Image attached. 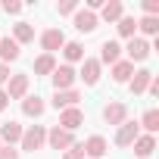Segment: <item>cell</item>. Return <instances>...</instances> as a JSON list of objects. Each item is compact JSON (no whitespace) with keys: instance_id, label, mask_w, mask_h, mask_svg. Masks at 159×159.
<instances>
[{"instance_id":"e0dca14e","label":"cell","mask_w":159,"mask_h":159,"mask_svg":"<svg viewBox=\"0 0 159 159\" xmlns=\"http://www.w3.org/2000/svg\"><path fill=\"white\" fill-rule=\"evenodd\" d=\"M131 147H134V156L137 159H150L153 150H156V134H137V140Z\"/></svg>"},{"instance_id":"4fadbf2b","label":"cell","mask_w":159,"mask_h":159,"mask_svg":"<svg viewBox=\"0 0 159 159\" xmlns=\"http://www.w3.org/2000/svg\"><path fill=\"white\" fill-rule=\"evenodd\" d=\"M150 78H153V72H150V69H134L131 81H128V91H131L134 97L147 94V88H150Z\"/></svg>"},{"instance_id":"30bf717a","label":"cell","mask_w":159,"mask_h":159,"mask_svg":"<svg viewBox=\"0 0 159 159\" xmlns=\"http://www.w3.org/2000/svg\"><path fill=\"white\" fill-rule=\"evenodd\" d=\"M125 119H128V106H125V103L112 100V103L103 106V122H106V125H116V128H119Z\"/></svg>"},{"instance_id":"52a82bcc","label":"cell","mask_w":159,"mask_h":159,"mask_svg":"<svg viewBox=\"0 0 159 159\" xmlns=\"http://www.w3.org/2000/svg\"><path fill=\"white\" fill-rule=\"evenodd\" d=\"M137 134H140V125L131 122V119H125V122L119 125V131H116V147H131V143L137 140Z\"/></svg>"},{"instance_id":"7c38bea8","label":"cell","mask_w":159,"mask_h":159,"mask_svg":"<svg viewBox=\"0 0 159 159\" xmlns=\"http://www.w3.org/2000/svg\"><path fill=\"white\" fill-rule=\"evenodd\" d=\"M78 100H81V94H78L75 88H72V91H53L50 106H53L56 112H62V109H69V106H78Z\"/></svg>"},{"instance_id":"83f0119b","label":"cell","mask_w":159,"mask_h":159,"mask_svg":"<svg viewBox=\"0 0 159 159\" xmlns=\"http://www.w3.org/2000/svg\"><path fill=\"white\" fill-rule=\"evenodd\" d=\"M56 13L59 16H75L78 13V0H62V3H56Z\"/></svg>"},{"instance_id":"ffe728a7","label":"cell","mask_w":159,"mask_h":159,"mask_svg":"<svg viewBox=\"0 0 159 159\" xmlns=\"http://www.w3.org/2000/svg\"><path fill=\"white\" fill-rule=\"evenodd\" d=\"M19 53H22V47H19L13 38H0V62H3V66L16 62V59H19Z\"/></svg>"},{"instance_id":"9a60e30c","label":"cell","mask_w":159,"mask_h":159,"mask_svg":"<svg viewBox=\"0 0 159 159\" xmlns=\"http://www.w3.org/2000/svg\"><path fill=\"white\" fill-rule=\"evenodd\" d=\"M122 59V44L119 41H103L100 44V66L106 62V66H116Z\"/></svg>"},{"instance_id":"5b68a950","label":"cell","mask_w":159,"mask_h":159,"mask_svg":"<svg viewBox=\"0 0 159 159\" xmlns=\"http://www.w3.org/2000/svg\"><path fill=\"white\" fill-rule=\"evenodd\" d=\"M122 50H125L128 62H143V59L150 56V50H153V47H150V41H143V38H131Z\"/></svg>"},{"instance_id":"1f68e13d","label":"cell","mask_w":159,"mask_h":159,"mask_svg":"<svg viewBox=\"0 0 159 159\" xmlns=\"http://www.w3.org/2000/svg\"><path fill=\"white\" fill-rule=\"evenodd\" d=\"M0 159H19V150H16V147H7V143H3V147H0Z\"/></svg>"},{"instance_id":"6da1fadb","label":"cell","mask_w":159,"mask_h":159,"mask_svg":"<svg viewBox=\"0 0 159 159\" xmlns=\"http://www.w3.org/2000/svg\"><path fill=\"white\" fill-rule=\"evenodd\" d=\"M44 143H47V128H44V125H31V128H25V131H22L19 150H25V153H34V150H41Z\"/></svg>"},{"instance_id":"3957f363","label":"cell","mask_w":159,"mask_h":159,"mask_svg":"<svg viewBox=\"0 0 159 159\" xmlns=\"http://www.w3.org/2000/svg\"><path fill=\"white\" fill-rule=\"evenodd\" d=\"M78 78L88 84V88H94V84H100V78H103V66H100V59H94V56H84L81 59V72H78Z\"/></svg>"},{"instance_id":"d4e9b609","label":"cell","mask_w":159,"mask_h":159,"mask_svg":"<svg viewBox=\"0 0 159 159\" xmlns=\"http://www.w3.org/2000/svg\"><path fill=\"white\" fill-rule=\"evenodd\" d=\"M137 31L143 34V41H147V38H156V34H159V19L140 16V19H137Z\"/></svg>"},{"instance_id":"603a6c76","label":"cell","mask_w":159,"mask_h":159,"mask_svg":"<svg viewBox=\"0 0 159 159\" xmlns=\"http://www.w3.org/2000/svg\"><path fill=\"white\" fill-rule=\"evenodd\" d=\"M116 31H119V38H125V41L137 38V19H134V16H122V19L116 22Z\"/></svg>"},{"instance_id":"8fae6325","label":"cell","mask_w":159,"mask_h":159,"mask_svg":"<svg viewBox=\"0 0 159 159\" xmlns=\"http://www.w3.org/2000/svg\"><path fill=\"white\" fill-rule=\"evenodd\" d=\"M72 22H75V28L81 31V34H91V31H97V25H100L97 13H91V10H78V13L72 16Z\"/></svg>"},{"instance_id":"836d02e7","label":"cell","mask_w":159,"mask_h":159,"mask_svg":"<svg viewBox=\"0 0 159 159\" xmlns=\"http://www.w3.org/2000/svg\"><path fill=\"white\" fill-rule=\"evenodd\" d=\"M10 75H13V72H10V66L0 62V84H7V81H10Z\"/></svg>"},{"instance_id":"7a4b0ae2","label":"cell","mask_w":159,"mask_h":159,"mask_svg":"<svg viewBox=\"0 0 159 159\" xmlns=\"http://www.w3.org/2000/svg\"><path fill=\"white\" fill-rule=\"evenodd\" d=\"M50 81H53V88H56V91H72V88H75V81H78V72H75L72 66H66V62H62V66H56V69H53Z\"/></svg>"},{"instance_id":"d6a6232c","label":"cell","mask_w":159,"mask_h":159,"mask_svg":"<svg viewBox=\"0 0 159 159\" xmlns=\"http://www.w3.org/2000/svg\"><path fill=\"white\" fill-rule=\"evenodd\" d=\"M147 94H150V97H159V78H156V75L150 78V88H147Z\"/></svg>"},{"instance_id":"9c48e42d","label":"cell","mask_w":159,"mask_h":159,"mask_svg":"<svg viewBox=\"0 0 159 159\" xmlns=\"http://www.w3.org/2000/svg\"><path fill=\"white\" fill-rule=\"evenodd\" d=\"M62 44H66V34H62V28H47L44 34H41V47H44V53H56V50H62Z\"/></svg>"},{"instance_id":"2e32d148","label":"cell","mask_w":159,"mask_h":159,"mask_svg":"<svg viewBox=\"0 0 159 159\" xmlns=\"http://www.w3.org/2000/svg\"><path fill=\"white\" fill-rule=\"evenodd\" d=\"M22 112H25L28 119H41V116L47 112V103H44V97H38V94H28V97L22 100Z\"/></svg>"},{"instance_id":"5bb4252c","label":"cell","mask_w":159,"mask_h":159,"mask_svg":"<svg viewBox=\"0 0 159 159\" xmlns=\"http://www.w3.org/2000/svg\"><path fill=\"white\" fill-rule=\"evenodd\" d=\"M81 125H84V112L78 109V106H69V109H62V112H59V128L75 131V128H81Z\"/></svg>"},{"instance_id":"ba28073f","label":"cell","mask_w":159,"mask_h":159,"mask_svg":"<svg viewBox=\"0 0 159 159\" xmlns=\"http://www.w3.org/2000/svg\"><path fill=\"white\" fill-rule=\"evenodd\" d=\"M81 147H84V159H103V156H106V150H109V143H106V137H103V134H91Z\"/></svg>"},{"instance_id":"d6986e66","label":"cell","mask_w":159,"mask_h":159,"mask_svg":"<svg viewBox=\"0 0 159 159\" xmlns=\"http://www.w3.org/2000/svg\"><path fill=\"white\" fill-rule=\"evenodd\" d=\"M122 16H125V3L122 0H106L103 10L97 13V19H103V22H119Z\"/></svg>"},{"instance_id":"44dd1931","label":"cell","mask_w":159,"mask_h":159,"mask_svg":"<svg viewBox=\"0 0 159 159\" xmlns=\"http://www.w3.org/2000/svg\"><path fill=\"white\" fill-rule=\"evenodd\" d=\"M62 56H66V66L81 62V59H84V44H81V41H66V44H62Z\"/></svg>"},{"instance_id":"277c9868","label":"cell","mask_w":159,"mask_h":159,"mask_svg":"<svg viewBox=\"0 0 159 159\" xmlns=\"http://www.w3.org/2000/svg\"><path fill=\"white\" fill-rule=\"evenodd\" d=\"M28 88H31V78L25 72H16V75H10V81H7V97L10 100H25Z\"/></svg>"},{"instance_id":"f546056e","label":"cell","mask_w":159,"mask_h":159,"mask_svg":"<svg viewBox=\"0 0 159 159\" xmlns=\"http://www.w3.org/2000/svg\"><path fill=\"white\" fill-rule=\"evenodd\" d=\"M3 13L7 16H19L22 13V3H19V0H3Z\"/></svg>"},{"instance_id":"d590c367","label":"cell","mask_w":159,"mask_h":159,"mask_svg":"<svg viewBox=\"0 0 159 159\" xmlns=\"http://www.w3.org/2000/svg\"><path fill=\"white\" fill-rule=\"evenodd\" d=\"M0 147H3V143H0Z\"/></svg>"},{"instance_id":"e575fe53","label":"cell","mask_w":159,"mask_h":159,"mask_svg":"<svg viewBox=\"0 0 159 159\" xmlns=\"http://www.w3.org/2000/svg\"><path fill=\"white\" fill-rule=\"evenodd\" d=\"M7 106H10V97H7V91H0V112H3Z\"/></svg>"},{"instance_id":"ac0fdd59","label":"cell","mask_w":159,"mask_h":159,"mask_svg":"<svg viewBox=\"0 0 159 159\" xmlns=\"http://www.w3.org/2000/svg\"><path fill=\"white\" fill-rule=\"evenodd\" d=\"M22 125L19 122H3L0 125V143H7V147H13V143H19L22 140Z\"/></svg>"},{"instance_id":"4dcf8cb0","label":"cell","mask_w":159,"mask_h":159,"mask_svg":"<svg viewBox=\"0 0 159 159\" xmlns=\"http://www.w3.org/2000/svg\"><path fill=\"white\" fill-rule=\"evenodd\" d=\"M143 16L159 19V0H143Z\"/></svg>"},{"instance_id":"4316f807","label":"cell","mask_w":159,"mask_h":159,"mask_svg":"<svg viewBox=\"0 0 159 159\" xmlns=\"http://www.w3.org/2000/svg\"><path fill=\"white\" fill-rule=\"evenodd\" d=\"M137 125H140L147 134H156V131H159V109H147V112H143V119H140Z\"/></svg>"},{"instance_id":"484cf974","label":"cell","mask_w":159,"mask_h":159,"mask_svg":"<svg viewBox=\"0 0 159 159\" xmlns=\"http://www.w3.org/2000/svg\"><path fill=\"white\" fill-rule=\"evenodd\" d=\"M53 69H56V56L41 53V56L34 59V75H53Z\"/></svg>"},{"instance_id":"f1b7e54d","label":"cell","mask_w":159,"mask_h":159,"mask_svg":"<svg viewBox=\"0 0 159 159\" xmlns=\"http://www.w3.org/2000/svg\"><path fill=\"white\" fill-rule=\"evenodd\" d=\"M62 159H84V147H81V143H72V147L62 153Z\"/></svg>"},{"instance_id":"7402d4cb","label":"cell","mask_w":159,"mask_h":159,"mask_svg":"<svg viewBox=\"0 0 159 159\" xmlns=\"http://www.w3.org/2000/svg\"><path fill=\"white\" fill-rule=\"evenodd\" d=\"M131 75H134V62L119 59V62L112 66V81H116V84H128V81H131Z\"/></svg>"},{"instance_id":"cb8c5ba5","label":"cell","mask_w":159,"mask_h":159,"mask_svg":"<svg viewBox=\"0 0 159 159\" xmlns=\"http://www.w3.org/2000/svg\"><path fill=\"white\" fill-rule=\"evenodd\" d=\"M13 41H16L19 47H22V44H31V41H34V28H31L28 22H16V25H13Z\"/></svg>"},{"instance_id":"8992f818","label":"cell","mask_w":159,"mask_h":159,"mask_svg":"<svg viewBox=\"0 0 159 159\" xmlns=\"http://www.w3.org/2000/svg\"><path fill=\"white\" fill-rule=\"evenodd\" d=\"M72 143H75L72 131H66V128H59V125H53V128L47 131V147H50V150H62V153H66Z\"/></svg>"}]
</instances>
